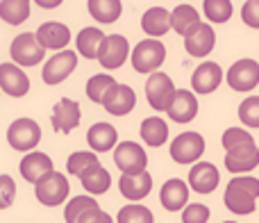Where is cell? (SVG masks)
Listing matches in <instances>:
<instances>
[{"mask_svg":"<svg viewBox=\"0 0 259 223\" xmlns=\"http://www.w3.org/2000/svg\"><path fill=\"white\" fill-rule=\"evenodd\" d=\"M259 198V180L252 175H237L225 187L223 203L234 214H252Z\"/></svg>","mask_w":259,"mask_h":223,"instance_id":"1","label":"cell"},{"mask_svg":"<svg viewBox=\"0 0 259 223\" xmlns=\"http://www.w3.org/2000/svg\"><path fill=\"white\" fill-rule=\"evenodd\" d=\"M166 48L157 39H143L132 50V66L137 73H157V68L164 64Z\"/></svg>","mask_w":259,"mask_h":223,"instance_id":"2","label":"cell"},{"mask_svg":"<svg viewBox=\"0 0 259 223\" xmlns=\"http://www.w3.org/2000/svg\"><path fill=\"white\" fill-rule=\"evenodd\" d=\"M68 192H71V184H68V178L64 173H48L44 180L36 182V201L46 207H57L62 205L68 198Z\"/></svg>","mask_w":259,"mask_h":223,"instance_id":"3","label":"cell"},{"mask_svg":"<svg viewBox=\"0 0 259 223\" xmlns=\"http://www.w3.org/2000/svg\"><path fill=\"white\" fill-rule=\"evenodd\" d=\"M7 141L14 151L18 153H30L41 141V128L36 121L32 119H16L7 128Z\"/></svg>","mask_w":259,"mask_h":223,"instance_id":"4","label":"cell"},{"mask_svg":"<svg viewBox=\"0 0 259 223\" xmlns=\"http://www.w3.org/2000/svg\"><path fill=\"white\" fill-rule=\"evenodd\" d=\"M175 91L178 89H175L170 76H166V73H161V71L152 73L146 82V98H148V103H150V107L155 112L168 109L170 103H173Z\"/></svg>","mask_w":259,"mask_h":223,"instance_id":"5","label":"cell"},{"mask_svg":"<svg viewBox=\"0 0 259 223\" xmlns=\"http://www.w3.org/2000/svg\"><path fill=\"white\" fill-rule=\"evenodd\" d=\"M205 153V139L198 132H182L170 141V157L178 164H196Z\"/></svg>","mask_w":259,"mask_h":223,"instance_id":"6","label":"cell"},{"mask_svg":"<svg viewBox=\"0 0 259 223\" xmlns=\"http://www.w3.org/2000/svg\"><path fill=\"white\" fill-rule=\"evenodd\" d=\"M9 53H12V59L21 66H34V64L44 62V53L46 50L39 46L36 36L32 32H23L9 46Z\"/></svg>","mask_w":259,"mask_h":223,"instance_id":"7","label":"cell"},{"mask_svg":"<svg viewBox=\"0 0 259 223\" xmlns=\"http://www.w3.org/2000/svg\"><path fill=\"white\" fill-rule=\"evenodd\" d=\"M114 162L121 169V173H141L148 166V155L139 143L121 141L114 148Z\"/></svg>","mask_w":259,"mask_h":223,"instance_id":"8","label":"cell"},{"mask_svg":"<svg viewBox=\"0 0 259 223\" xmlns=\"http://www.w3.org/2000/svg\"><path fill=\"white\" fill-rule=\"evenodd\" d=\"M225 80L234 91H252L259 85V64L250 57L239 59L230 66Z\"/></svg>","mask_w":259,"mask_h":223,"instance_id":"9","label":"cell"},{"mask_svg":"<svg viewBox=\"0 0 259 223\" xmlns=\"http://www.w3.org/2000/svg\"><path fill=\"white\" fill-rule=\"evenodd\" d=\"M75 66H77V53H73V50H62V53L53 55V57L44 64L41 76H44L46 85H59V82H64L75 71Z\"/></svg>","mask_w":259,"mask_h":223,"instance_id":"10","label":"cell"},{"mask_svg":"<svg viewBox=\"0 0 259 223\" xmlns=\"http://www.w3.org/2000/svg\"><path fill=\"white\" fill-rule=\"evenodd\" d=\"M100 105H103L112 116H125L134 109V105H137V94H134L132 87L118 85L116 82L114 87L107 89V94H105V98Z\"/></svg>","mask_w":259,"mask_h":223,"instance_id":"11","label":"cell"},{"mask_svg":"<svg viewBox=\"0 0 259 223\" xmlns=\"http://www.w3.org/2000/svg\"><path fill=\"white\" fill-rule=\"evenodd\" d=\"M36 41L44 50H66L68 41H71V30H68L64 23L59 21H48V23H41L39 30L34 32Z\"/></svg>","mask_w":259,"mask_h":223,"instance_id":"12","label":"cell"},{"mask_svg":"<svg viewBox=\"0 0 259 223\" xmlns=\"http://www.w3.org/2000/svg\"><path fill=\"white\" fill-rule=\"evenodd\" d=\"M130 55V44L123 34H109L105 36L103 46H100L98 53V62L103 64L105 68H118L125 64Z\"/></svg>","mask_w":259,"mask_h":223,"instance_id":"13","label":"cell"},{"mask_svg":"<svg viewBox=\"0 0 259 223\" xmlns=\"http://www.w3.org/2000/svg\"><path fill=\"white\" fill-rule=\"evenodd\" d=\"M259 166V148L255 143L232 148L225 153V169L230 173H250Z\"/></svg>","mask_w":259,"mask_h":223,"instance_id":"14","label":"cell"},{"mask_svg":"<svg viewBox=\"0 0 259 223\" xmlns=\"http://www.w3.org/2000/svg\"><path fill=\"white\" fill-rule=\"evenodd\" d=\"M80 119H82L80 105L71 98H62L53 107V119H50V123H53L55 132L71 134V130H75L77 125H80Z\"/></svg>","mask_w":259,"mask_h":223,"instance_id":"15","label":"cell"},{"mask_svg":"<svg viewBox=\"0 0 259 223\" xmlns=\"http://www.w3.org/2000/svg\"><path fill=\"white\" fill-rule=\"evenodd\" d=\"M221 182V173L209 162H196L189 171V187L196 194H211Z\"/></svg>","mask_w":259,"mask_h":223,"instance_id":"16","label":"cell"},{"mask_svg":"<svg viewBox=\"0 0 259 223\" xmlns=\"http://www.w3.org/2000/svg\"><path fill=\"white\" fill-rule=\"evenodd\" d=\"M214 46H216V32H214V27L207 25V23H200L191 34L184 36V48H187V53L198 59L207 57V55L214 50Z\"/></svg>","mask_w":259,"mask_h":223,"instance_id":"17","label":"cell"},{"mask_svg":"<svg viewBox=\"0 0 259 223\" xmlns=\"http://www.w3.org/2000/svg\"><path fill=\"white\" fill-rule=\"evenodd\" d=\"M0 89L12 98H23L30 91V80L16 64H0Z\"/></svg>","mask_w":259,"mask_h":223,"instance_id":"18","label":"cell"},{"mask_svg":"<svg viewBox=\"0 0 259 223\" xmlns=\"http://www.w3.org/2000/svg\"><path fill=\"white\" fill-rule=\"evenodd\" d=\"M223 82V68L216 62H205L193 71L191 76V89L193 94H211Z\"/></svg>","mask_w":259,"mask_h":223,"instance_id":"19","label":"cell"},{"mask_svg":"<svg viewBox=\"0 0 259 223\" xmlns=\"http://www.w3.org/2000/svg\"><path fill=\"white\" fill-rule=\"evenodd\" d=\"M168 119H173L175 123H189V121L196 119L198 114V98L193 91L189 89H178L173 96V103L166 109Z\"/></svg>","mask_w":259,"mask_h":223,"instance_id":"20","label":"cell"},{"mask_svg":"<svg viewBox=\"0 0 259 223\" xmlns=\"http://www.w3.org/2000/svg\"><path fill=\"white\" fill-rule=\"evenodd\" d=\"M159 201L164 205V210H168V212L184 210L189 205V184L180 178L166 180L159 192Z\"/></svg>","mask_w":259,"mask_h":223,"instance_id":"21","label":"cell"},{"mask_svg":"<svg viewBox=\"0 0 259 223\" xmlns=\"http://www.w3.org/2000/svg\"><path fill=\"white\" fill-rule=\"evenodd\" d=\"M21 175L27 180V182H32V184H36L39 180H44L48 173H53V160H50L46 153H36V151H32L30 155H25L21 160Z\"/></svg>","mask_w":259,"mask_h":223,"instance_id":"22","label":"cell"},{"mask_svg":"<svg viewBox=\"0 0 259 223\" xmlns=\"http://www.w3.org/2000/svg\"><path fill=\"white\" fill-rule=\"evenodd\" d=\"M118 189L121 194L130 201H141L150 194L152 189V175L148 171H141V173H123L121 180H118Z\"/></svg>","mask_w":259,"mask_h":223,"instance_id":"23","label":"cell"},{"mask_svg":"<svg viewBox=\"0 0 259 223\" xmlns=\"http://www.w3.org/2000/svg\"><path fill=\"white\" fill-rule=\"evenodd\" d=\"M141 27L148 34V39H157L164 36L170 30V12L164 7H150L143 12L141 16Z\"/></svg>","mask_w":259,"mask_h":223,"instance_id":"24","label":"cell"},{"mask_svg":"<svg viewBox=\"0 0 259 223\" xmlns=\"http://www.w3.org/2000/svg\"><path fill=\"white\" fill-rule=\"evenodd\" d=\"M87 141L94 153H107L116 146L118 132L112 123H94L87 132Z\"/></svg>","mask_w":259,"mask_h":223,"instance_id":"25","label":"cell"},{"mask_svg":"<svg viewBox=\"0 0 259 223\" xmlns=\"http://www.w3.org/2000/svg\"><path fill=\"white\" fill-rule=\"evenodd\" d=\"M200 23H202L200 14H198V9H193V5L182 3V5H178V7L170 12V27H173L178 34H182V36L191 34Z\"/></svg>","mask_w":259,"mask_h":223,"instance_id":"26","label":"cell"},{"mask_svg":"<svg viewBox=\"0 0 259 223\" xmlns=\"http://www.w3.org/2000/svg\"><path fill=\"white\" fill-rule=\"evenodd\" d=\"M80 182H82V187H84V192H89L91 196H100V194L109 192V187H112V175H109V171L105 169L103 164H96L80 175Z\"/></svg>","mask_w":259,"mask_h":223,"instance_id":"27","label":"cell"},{"mask_svg":"<svg viewBox=\"0 0 259 223\" xmlns=\"http://www.w3.org/2000/svg\"><path fill=\"white\" fill-rule=\"evenodd\" d=\"M105 32L100 27H84L80 30L75 39V46H77V53L87 59H98V53H100V46L105 41Z\"/></svg>","mask_w":259,"mask_h":223,"instance_id":"28","label":"cell"},{"mask_svg":"<svg viewBox=\"0 0 259 223\" xmlns=\"http://www.w3.org/2000/svg\"><path fill=\"white\" fill-rule=\"evenodd\" d=\"M141 139L148 143V146L152 148H159L166 143V139H168V125H166L164 119H159V116H150V119H146L141 123Z\"/></svg>","mask_w":259,"mask_h":223,"instance_id":"29","label":"cell"},{"mask_svg":"<svg viewBox=\"0 0 259 223\" xmlns=\"http://www.w3.org/2000/svg\"><path fill=\"white\" fill-rule=\"evenodd\" d=\"M87 9L98 23H114L121 16L123 5L121 0H89Z\"/></svg>","mask_w":259,"mask_h":223,"instance_id":"30","label":"cell"},{"mask_svg":"<svg viewBox=\"0 0 259 223\" xmlns=\"http://www.w3.org/2000/svg\"><path fill=\"white\" fill-rule=\"evenodd\" d=\"M30 16V3L27 0H3L0 3V18L9 25H21Z\"/></svg>","mask_w":259,"mask_h":223,"instance_id":"31","label":"cell"},{"mask_svg":"<svg viewBox=\"0 0 259 223\" xmlns=\"http://www.w3.org/2000/svg\"><path fill=\"white\" fill-rule=\"evenodd\" d=\"M116 223H155V216L146 205L132 203V205H125L118 210Z\"/></svg>","mask_w":259,"mask_h":223,"instance_id":"32","label":"cell"},{"mask_svg":"<svg viewBox=\"0 0 259 223\" xmlns=\"http://www.w3.org/2000/svg\"><path fill=\"white\" fill-rule=\"evenodd\" d=\"M96 164H100L96 153H91V151H77V153H73V155L68 157L66 171L71 175H77V178H80V175L84 173L87 169H91V166H96Z\"/></svg>","mask_w":259,"mask_h":223,"instance_id":"33","label":"cell"},{"mask_svg":"<svg viewBox=\"0 0 259 223\" xmlns=\"http://www.w3.org/2000/svg\"><path fill=\"white\" fill-rule=\"evenodd\" d=\"M202 12H205L207 21L225 23L232 16V3L230 0H205L202 3Z\"/></svg>","mask_w":259,"mask_h":223,"instance_id":"34","label":"cell"},{"mask_svg":"<svg viewBox=\"0 0 259 223\" xmlns=\"http://www.w3.org/2000/svg\"><path fill=\"white\" fill-rule=\"evenodd\" d=\"M114 85H116V80H114L112 76H107V73H98V76L89 78V82H87V96H89V100H94V103H103L107 89L114 87Z\"/></svg>","mask_w":259,"mask_h":223,"instance_id":"35","label":"cell"},{"mask_svg":"<svg viewBox=\"0 0 259 223\" xmlns=\"http://www.w3.org/2000/svg\"><path fill=\"white\" fill-rule=\"evenodd\" d=\"M91 207H98V203L91 196H75L68 201L66 210H64V219H66V223H77V219Z\"/></svg>","mask_w":259,"mask_h":223,"instance_id":"36","label":"cell"},{"mask_svg":"<svg viewBox=\"0 0 259 223\" xmlns=\"http://www.w3.org/2000/svg\"><path fill=\"white\" fill-rule=\"evenodd\" d=\"M223 148L225 153L232 151V148H239V146H246V143H255V139H252V134L248 132V130L243 128H228L223 132Z\"/></svg>","mask_w":259,"mask_h":223,"instance_id":"37","label":"cell"},{"mask_svg":"<svg viewBox=\"0 0 259 223\" xmlns=\"http://www.w3.org/2000/svg\"><path fill=\"white\" fill-rule=\"evenodd\" d=\"M239 119L248 128H259V96H250L239 105Z\"/></svg>","mask_w":259,"mask_h":223,"instance_id":"38","label":"cell"},{"mask_svg":"<svg viewBox=\"0 0 259 223\" xmlns=\"http://www.w3.org/2000/svg\"><path fill=\"white\" fill-rule=\"evenodd\" d=\"M209 221V207L202 203H189L182 210V223H207Z\"/></svg>","mask_w":259,"mask_h":223,"instance_id":"39","label":"cell"},{"mask_svg":"<svg viewBox=\"0 0 259 223\" xmlns=\"http://www.w3.org/2000/svg\"><path fill=\"white\" fill-rule=\"evenodd\" d=\"M16 198V182L12 175H0V210H7Z\"/></svg>","mask_w":259,"mask_h":223,"instance_id":"40","label":"cell"},{"mask_svg":"<svg viewBox=\"0 0 259 223\" xmlns=\"http://www.w3.org/2000/svg\"><path fill=\"white\" fill-rule=\"evenodd\" d=\"M241 18L248 27L259 30V0H248L241 7Z\"/></svg>","mask_w":259,"mask_h":223,"instance_id":"41","label":"cell"},{"mask_svg":"<svg viewBox=\"0 0 259 223\" xmlns=\"http://www.w3.org/2000/svg\"><path fill=\"white\" fill-rule=\"evenodd\" d=\"M77 223H114V219L107 214V212L100 210V205H98V207H91V210H87L84 214L77 219Z\"/></svg>","mask_w":259,"mask_h":223,"instance_id":"42","label":"cell"},{"mask_svg":"<svg viewBox=\"0 0 259 223\" xmlns=\"http://www.w3.org/2000/svg\"><path fill=\"white\" fill-rule=\"evenodd\" d=\"M36 5H41V7H59L62 0H36Z\"/></svg>","mask_w":259,"mask_h":223,"instance_id":"43","label":"cell"},{"mask_svg":"<svg viewBox=\"0 0 259 223\" xmlns=\"http://www.w3.org/2000/svg\"><path fill=\"white\" fill-rule=\"evenodd\" d=\"M223 223H237V221H223Z\"/></svg>","mask_w":259,"mask_h":223,"instance_id":"44","label":"cell"}]
</instances>
